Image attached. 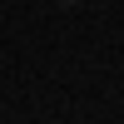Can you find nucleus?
Listing matches in <instances>:
<instances>
[{"label": "nucleus", "instance_id": "f257e3e1", "mask_svg": "<svg viewBox=\"0 0 124 124\" xmlns=\"http://www.w3.org/2000/svg\"><path fill=\"white\" fill-rule=\"evenodd\" d=\"M65 5H75V0H65Z\"/></svg>", "mask_w": 124, "mask_h": 124}]
</instances>
